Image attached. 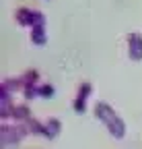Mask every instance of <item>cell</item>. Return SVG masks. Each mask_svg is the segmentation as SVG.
<instances>
[{"instance_id": "obj_1", "label": "cell", "mask_w": 142, "mask_h": 149, "mask_svg": "<svg viewBox=\"0 0 142 149\" xmlns=\"http://www.w3.org/2000/svg\"><path fill=\"white\" fill-rule=\"evenodd\" d=\"M29 135V128L23 122H16V124H2L0 128V139H2L4 145H12V143H19L23 141V137Z\"/></svg>"}, {"instance_id": "obj_2", "label": "cell", "mask_w": 142, "mask_h": 149, "mask_svg": "<svg viewBox=\"0 0 142 149\" xmlns=\"http://www.w3.org/2000/svg\"><path fill=\"white\" fill-rule=\"evenodd\" d=\"M16 21L23 27H37V25H45V15L33 8H19L16 10Z\"/></svg>"}, {"instance_id": "obj_3", "label": "cell", "mask_w": 142, "mask_h": 149, "mask_svg": "<svg viewBox=\"0 0 142 149\" xmlns=\"http://www.w3.org/2000/svg\"><path fill=\"white\" fill-rule=\"evenodd\" d=\"M91 93H93V85L88 83V81H84V83L78 85V93H76L74 104H72L76 114H84V112H86V100H88Z\"/></svg>"}, {"instance_id": "obj_4", "label": "cell", "mask_w": 142, "mask_h": 149, "mask_svg": "<svg viewBox=\"0 0 142 149\" xmlns=\"http://www.w3.org/2000/svg\"><path fill=\"white\" fill-rule=\"evenodd\" d=\"M21 87H23L21 77L19 79H4L0 83V102H10V95L14 91H19Z\"/></svg>"}, {"instance_id": "obj_5", "label": "cell", "mask_w": 142, "mask_h": 149, "mask_svg": "<svg viewBox=\"0 0 142 149\" xmlns=\"http://www.w3.org/2000/svg\"><path fill=\"white\" fill-rule=\"evenodd\" d=\"M128 54L136 62L142 60V33H130L128 35Z\"/></svg>"}, {"instance_id": "obj_6", "label": "cell", "mask_w": 142, "mask_h": 149, "mask_svg": "<svg viewBox=\"0 0 142 149\" xmlns=\"http://www.w3.org/2000/svg\"><path fill=\"white\" fill-rule=\"evenodd\" d=\"M95 116H97L101 122L107 124V122L115 116V110H113L107 102H97V104H95Z\"/></svg>"}, {"instance_id": "obj_7", "label": "cell", "mask_w": 142, "mask_h": 149, "mask_svg": "<svg viewBox=\"0 0 142 149\" xmlns=\"http://www.w3.org/2000/svg\"><path fill=\"white\" fill-rule=\"evenodd\" d=\"M107 130H109V135L115 137V139H123V137H126V124H123V120L117 114L107 122Z\"/></svg>"}, {"instance_id": "obj_8", "label": "cell", "mask_w": 142, "mask_h": 149, "mask_svg": "<svg viewBox=\"0 0 142 149\" xmlns=\"http://www.w3.org/2000/svg\"><path fill=\"white\" fill-rule=\"evenodd\" d=\"M62 130V122L58 118H49L47 122H43V137L47 139H56Z\"/></svg>"}, {"instance_id": "obj_9", "label": "cell", "mask_w": 142, "mask_h": 149, "mask_svg": "<svg viewBox=\"0 0 142 149\" xmlns=\"http://www.w3.org/2000/svg\"><path fill=\"white\" fill-rule=\"evenodd\" d=\"M10 118H12L14 122H27V120L31 118V110H29L25 104H21V106H12Z\"/></svg>"}, {"instance_id": "obj_10", "label": "cell", "mask_w": 142, "mask_h": 149, "mask_svg": "<svg viewBox=\"0 0 142 149\" xmlns=\"http://www.w3.org/2000/svg\"><path fill=\"white\" fill-rule=\"evenodd\" d=\"M47 40V35H45V25H37V27H33L31 29V42L35 46H43Z\"/></svg>"}, {"instance_id": "obj_11", "label": "cell", "mask_w": 142, "mask_h": 149, "mask_svg": "<svg viewBox=\"0 0 142 149\" xmlns=\"http://www.w3.org/2000/svg\"><path fill=\"white\" fill-rule=\"evenodd\" d=\"M21 81H23V85H37V81H39V72L33 70V68H29V70H25V74L21 77Z\"/></svg>"}, {"instance_id": "obj_12", "label": "cell", "mask_w": 142, "mask_h": 149, "mask_svg": "<svg viewBox=\"0 0 142 149\" xmlns=\"http://www.w3.org/2000/svg\"><path fill=\"white\" fill-rule=\"evenodd\" d=\"M25 124H27V128H29V133H31V135H43V124H41L39 120L29 118Z\"/></svg>"}, {"instance_id": "obj_13", "label": "cell", "mask_w": 142, "mask_h": 149, "mask_svg": "<svg viewBox=\"0 0 142 149\" xmlns=\"http://www.w3.org/2000/svg\"><path fill=\"white\" fill-rule=\"evenodd\" d=\"M39 91H41V87H37V85H23V95H25V100L37 97Z\"/></svg>"}, {"instance_id": "obj_14", "label": "cell", "mask_w": 142, "mask_h": 149, "mask_svg": "<svg viewBox=\"0 0 142 149\" xmlns=\"http://www.w3.org/2000/svg\"><path fill=\"white\" fill-rule=\"evenodd\" d=\"M39 95H41V97H54V95H56V89L51 87V85H43L41 91H39Z\"/></svg>"}]
</instances>
